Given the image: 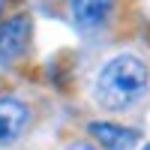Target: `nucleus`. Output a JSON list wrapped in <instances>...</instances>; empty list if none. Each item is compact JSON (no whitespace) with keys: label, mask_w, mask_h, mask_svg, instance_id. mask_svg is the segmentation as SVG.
<instances>
[{"label":"nucleus","mask_w":150,"mask_h":150,"mask_svg":"<svg viewBox=\"0 0 150 150\" xmlns=\"http://www.w3.org/2000/svg\"><path fill=\"white\" fill-rule=\"evenodd\" d=\"M90 135L102 144L105 150H132L138 144V129L117 126V123H90Z\"/></svg>","instance_id":"nucleus-4"},{"label":"nucleus","mask_w":150,"mask_h":150,"mask_svg":"<svg viewBox=\"0 0 150 150\" xmlns=\"http://www.w3.org/2000/svg\"><path fill=\"white\" fill-rule=\"evenodd\" d=\"M150 72L147 63L132 54H120L108 60L96 78V102L108 111H123L132 102H138L141 93L147 90Z\"/></svg>","instance_id":"nucleus-1"},{"label":"nucleus","mask_w":150,"mask_h":150,"mask_svg":"<svg viewBox=\"0 0 150 150\" xmlns=\"http://www.w3.org/2000/svg\"><path fill=\"white\" fill-rule=\"evenodd\" d=\"M66 150H96V147H93V144H87V141H72Z\"/></svg>","instance_id":"nucleus-6"},{"label":"nucleus","mask_w":150,"mask_h":150,"mask_svg":"<svg viewBox=\"0 0 150 150\" xmlns=\"http://www.w3.org/2000/svg\"><path fill=\"white\" fill-rule=\"evenodd\" d=\"M144 150H150V144H147V147H144Z\"/></svg>","instance_id":"nucleus-8"},{"label":"nucleus","mask_w":150,"mask_h":150,"mask_svg":"<svg viewBox=\"0 0 150 150\" xmlns=\"http://www.w3.org/2000/svg\"><path fill=\"white\" fill-rule=\"evenodd\" d=\"M27 126V105L15 96H0V144H12Z\"/></svg>","instance_id":"nucleus-2"},{"label":"nucleus","mask_w":150,"mask_h":150,"mask_svg":"<svg viewBox=\"0 0 150 150\" xmlns=\"http://www.w3.org/2000/svg\"><path fill=\"white\" fill-rule=\"evenodd\" d=\"M30 42V18L27 15H12L0 24V54L18 57Z\"/></svg>","instance_id":"nucleus-3"},{"label":"nucleus","mask_w":150,"mask_h":150,"mask_svg":"<svg viewBox=\"0 0 150 150\" xmlns=\"http://www.w3.org/2000/svg\"><path fill=\"white\" fill-rule=\"evenodd\" d=\"M0 9H3V0H0Z\"/></svg>","instance_id":"nucleus-7"},{"label":"nucleus","mask_w":150,"mask_h":150,"mask_svg":"<svg viewBox=\"0 0 150 150\" xmlns=\"http://www.w3.org/2000/svg\"><path fill=\"white\" fill-rule=\"evenodd\" d=\"M114 9V0H69V12L72 21L78 24L81 30H93L99 27Z\"/></svg>","instance_id":"nucleus-5"}]
</instances>
